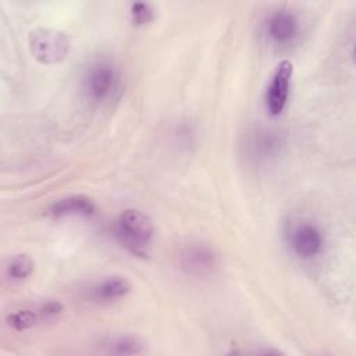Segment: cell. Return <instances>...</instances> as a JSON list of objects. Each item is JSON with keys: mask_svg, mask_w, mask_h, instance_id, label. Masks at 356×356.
Listing matches in <instances>:
<instances>
[{"mask_svg": "<svg viewBox=\"0 0 356 356\" xmlns=\"http://www.w3.org/2000/svg\"><path fill=\"white\" fill-rule=\"evenodd\" d=\"M114 236L118 243L136 257L150 253L154 239V225L147 213L139 209H125L114 222Z\"/></svg>", "mask_w": 356, "mask_h": 356, "instance_id": "obj_1", "label": "cell"}, {"mask_svg": "<svg viewBox=\"0 0 356 356\" xmlns=\"http://www.w3.org/2000/svg\"><path fill=\"white\" fill-rule=\"evenodd\" d=\"M32 57L40 64H57L65 60L71 50V38L61 29L35 28L28 35Z\"/></svg>", "mask_w": 356, "mask_h": 356, "instance_id": "obj_2", "label": "cell"}, {"mask_svg": "<svg viewBox=\"0 0 356 356\" xmlns=\"http://www.w3.org/2000/svg\"><path fill=\"white\" fill-rule=\"evenodd\" d=\"M118 86L120 71L113 63L106 60L92 63L82 76V90L95 103L110 100L118 90Z\"/></svg>", "mask_w": 356, "mask_h": 356, "instance_id": "obj_3", "label": "cell"}, {"mask_svg": "<svg viewBox=\"0 0 356 356\" xmlns=\"http://www.w3.org/2000/svg\"><path fill=\"white\" fill-rule=\"evenodd\" d=\"M63 310V303L53 299L32 305H24L11 310L6 317V323L11 330L17 332H24L38 325L57 320L61 316Z\"/></svg>", "mask_w": 356, "mask_h": 356, "instance_id": "obj_4", "label": "cell"}, {"mask_svg": "<svg viewBox=\"0 0 356 356\" xmlns=\"http://www.w3.org/2000/svg\"><path fill=\"white\" fill-rule=\"evenodd\" d=\"M178 263L185 274L196 278H204L218 268L220 259L213 246L193 241L181 248L178 253Z\"/></svg>", "mask_w": 356, "mask_h": 356, "instance_id": "obj_5", "label": "cell"}, {"mask_svg": "<svg viewBox=\"0 0 356 356\" xmlns=\"http://www.w3.org/2000/svg\"><path fill=\"white\" fill-rule=\"evenodd\" d=\"M286 242L295 256L302 260H312L323 252L325 241L321 228L316 222L298 220L289 225Z\"/></svg>", "mask_w": 356, "mask_h": 356, "instance_id": "obj_6", "label": "cell"}, {"mask_svg": "<svg viewBox=\"0 0 356 356\" xmlns=\"http://www.w3.org/2000/svg\"><path fill=\"white\" fill-rule=\"evenodd\" d=\"M293 78V64L289 60H282L274 68L266 88L264 103L270 115H280L288 103Z\"/></svg>", "mask_w": 356, "mask_h": 356, "instance_id": "obj_7", "label": "cell"}, {"mask_svg": "<svg viewBox=\"0 0 356 356\" xmlns=\"http://www.w3.org/2000/svg\"><path fill=\"white\" fill-rule=\"evenodd\" d=\"M284 142L281 135L274 129L257 128L248 135L245 142L246 156L257 164L268 163L280 154Z\"/></svg>", "mask_w": 356, "mask_h": 356, "instance_id": "obj_8", "label": "cell"}, {"mask_svg": "<svg viewBox=\"0 0 356 356\" xmlns=\"http://www.w3.org/2000/svg\"><path fill=\"white\" fill-rule=\"evenodd\" d=\"M266 33L275 44H289L299 33V21L288 8H278L266 21Z\"/></svg>", "mask_w": 356, "mask_h": 356, "instance_id": "obj_9", "label": "cell"}, {"mask_svg": "<svg viewBox=\"0 0 356 356\" xmlns=\"http://www.w3.org/2000/svg\"><path fill=\"white\" fill-rule=\"evenodd\" d=\"M96 211L95 202L86 195H70L53 202L46 214L54 218L63 217H90Z\"/></svg>", "mask_w": 356, "mask_h": 356, "instance_id": "obj_10", "label": "cell"}, {"mask_svg": "<svg viewBox=\"0 0 356 356\" xmlns=\"http://www.w3.org/2000/svg\"><path fill=\"white\" fill-rule=\"evenodd\" d=\"M131 292V282L121 275H110L95 282L89 289V298L96 303H113L124 299Z\"/></svg>", "mask_w": 356, "mask_h": 356, "instance_id": "obj_11", "label": "cell"}, {"mask_svg": "<svg viewBox=\"0 0 356 356\" xmlns=\"http://www.w3.org/2000/svg\"><path fill=\"white\" fill-rule=\"evenodd\" d=\"M100 346L108 355H138L145 350L143 341L131 334H117L107 337L102 341Z\"/></svg>", "mask_w": 356, "mask_h": 356, "instance_id": "obj_12", "label": "cell"}, {"mask_svg": "<svg viewBox=\"0 0 356 356\" xmlns=\"http://www.w3.org/2000/svg\"><path fill=\"white\" fill-rule=\"evenodd\" d=\"M35 268L32 257L26 253H19L11 257L6 266V275L14 282H21L28 280Z\"/></svg>", "mask_w": 356, "mask_h": 356, "instance_id": "obj_13", "label": "cell"}, {"mask_svg": "<svg viewBox=\"0 0 356 356\" xmlns=\"http://www.w3.org/2000/svg\"><path fill=\"white\" fill-rule=\"evenodd\" d=\"M129 15H131V21L135 25H139V26L147 25V24L153 22L154 18H156L154 8L147 1H135V3H132L129 6Z\"/></svg>", "mask_w": 356, "mask_h": 356, "instance_id": "obj_14", "label": "cell"}]
</instances>
